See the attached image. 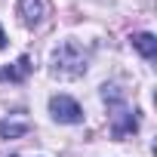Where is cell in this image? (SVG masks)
<instances>
[{
  "mask_svg": "<svg viewBox=\"0 0 157 157\" xmlns=\"http://www.w3.org/2000/svg\"><path fill=\"white\" fill-rule=\"evenodd\" d=\"M86 62L90 56L83 52V46H77L74 40H65L56 52H52V71L62 74V77H77L86 71Z\"/></svg>",
  "mask_w": 157,
  "mask_h": 157,
  "instance_id": "cell-1",
  "label": "cell"
},
{
  "mask_svg": "<svg viewBox=\"0 0 157 157\" xmlns=\"http://www.w3.org/2000/svg\"><path fill=\"white\" fill-rule=\"evenodd\" d=\"M105 102H111L114 105V114H111V136L114 139H123L126 132H136V126H139V120H136V114L120 102V96L114 93V86H105Z\"/></svg>",
  "mask_w": 157,
  "mask_h": 157,
  "instance_id": "cell-2",
  "label": "cell"
},
{
  "mask_svg": "<svg viewBox=\"0 0 157 157\" xmlns=\"http://www.w3.org/2000/svg\"><path fill=\"white\" fill-rule=\"evenodd\" d=\"M49 114L59 120V123H80L83 120V111L71 96H52L49 99Z\"/></svg>",
  "mask_w": 157,
  "mask_h": 157,
  "instance_id": "cell-3",
  "label": "cell"
},
{
  "mask_svg": "<svg viewBox=\"0 0 157 157\" xmlns=\"http://www.w3.org/2000/svg\"><path fill=\"white\" fill-rule=\"evenodd\" d=\"M19 16L28 28H37L46 16V0H19Z\"/></svg>",
  "mask_w": 157,
  "mask_h": 157,
  "instance_id": "cell-4",
  "label": "cell"
},
{
  "mask_svg": "<svg viewBox=\"0 0 157 157\" xmlns=\"http://www.w3.org/2000/svg\"><path fill=\"white\" fill-rule=\"evenodd\" d=\"M31 59L28 56H19V62L13 65V68H3V71H0V80H10V83H22L25 80V77L31 74Z\"/></svg>",
  "mask_w": 157,
  "mask_h": 157,
  "instance_id": "cell-5",
  "label": "cell"
},
{
  "mask_svg": "<svg viewBox=\"0 0 157 157\" xmlns=\"http://www.w3.org/2000/svg\"><path fill=\"white\" fill-rule=\"evenodd\" d=\"M28 132H31V120L28 117L3 120V123H0V136H3V139H19V136H28Z\"/></svg>",
  "mask_w": 157,
  "mask_h": 157,
  "instance_id": "cell-6",
  "label": "cell"
},
{
  "mask_svg": "<svg viewBox=\"0 0 157 157\" xmlns=\"http://www.w3.org/2000/svg\"><path fill=\"white\" fill-rule=\"evenodd\" d=\"M132 46H136L148 62L157 59V37H154V34H136V37H132Z\"/></svg>",
  "mask_w": 157,
  "mask_h": 157,
  "instance_id": "cell-7",
  "label": "cell"
},
{
  "mask_svg": "<svg viewBox=\"0 0 157 157\" xmlns=\"http://www.w3.org/2000/svg\"><path fill=\"white\" fill-rule=\"evenodd\" d=\"M6 46V34H3V28H0V49Z\"/></svg>",
  "mask_w": 157,
  "mask_h": 157,
  "instance_id": "cell-8",
  "label": "cell"
}]
</instances>
